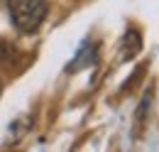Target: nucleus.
<instances>
[{
    "label": "nucleus",
    "mask_w": 159,
    "mask_h": 152,
    "mask_svg": "<svg viewBox=\"0 0 159 152\" xmlns=\"http://www.w3.org/2000/svg\"><path fill=\"white\" fill-rule=\"evenodd\" d=\"M7 10L20 32H34L47 17L44 0H7Z\"/></svg>",
    "instance_id": "nucleus-1"
},
{
    "label": "nucleus",
    "mask_w": 159,
    "mask_h": 152,
    "mask_svg": "<svg viewBox=\"0 0 159 152\" xmlns=\"http://www.w3.org/2000/svg\"><path fill=\"white\" fill-rule=\"evenodd\" d=\"M0 91H2V81H0Z\"/></svg>",
    "instance_id": "nucleus-2"
}]
</instances>
